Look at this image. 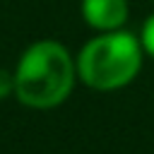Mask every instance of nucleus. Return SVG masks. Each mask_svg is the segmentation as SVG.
Returning <instances> with one entry per match:
<instances>
[{
	"label": "nucleus",
	"instance_id": "20e7f679",
	"mask_svg": "<svg viewBox=\"0 0 154 154\" xmlns=\"http://www.w3.org/2000/svg\"><path fill=\"white\" fill-rule=\"evenodd\" d=\"M137 36H140V43H142L144 55H149L154 60V12L144 19V24H142V29H140Z\"/></svg>",
	"mask_w": 154,
	"mask_h": 154
},
{
	"label": "nucleus",
	"instance_id": "39448f33",
	"mask_svg": "<svg viewBox=\"0 0 154 154\" xmlns=\"http://www.w3.org/2000/svg\"><path fill=\"white\" fill-rule=\"evenodd\" d=\"M14 96V70L0 67V101Z\"/></svg>",
	"mask_w": 154,
	"mask_h": 154
},
{
	"label": "nucleus",
	"instance_id": "f257e3e1",
	"mask_svg": "<svg viewBox=\"0 0 154 154\" xmlns=\"http://www.w3.org/2000/svg\"><path fill=\"white\" fill-rule=\"evenodd\" d=\"M77 82L75 55L55 38L29 43L14 65V99L31 111L63 106Z\"/></svg>",
	"mask_w": 154,
	"mask_h": 154
},
{
	"label": "nucleus",
	"instance_id": "7ed1b4c3",
	"mask_svg": "<svg viewBox=\"0 0 154 154\" xmlns=\"http://www.w3.org/2000/svg\"><path fill=\"white\" fill-rule=\"evenodd\" d=\"M82 19L94 31H116L123 29L130 17L128 0H82Z\"/></svg>",
	"mask_w": 154,
	"mask_h": 154
},
{
	"label": "nucleus",
	"instance_id": "f03ea898",
	"mask_svg": "<svg viewBox=\"0 0 154 154\" xmlns=\"http://www.w3.org/2000/svg\"><path fill=\"white\" fill-rule=\"evenodd\" d=\"M144 51L140 36L116 29L96 31L75 55L77 77L94 91H118L132 84L142 70Z\"/></svg>",
	"mask_w": 154,
	"mask_h": 154
}]
</instances>
